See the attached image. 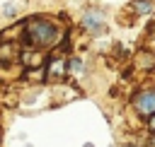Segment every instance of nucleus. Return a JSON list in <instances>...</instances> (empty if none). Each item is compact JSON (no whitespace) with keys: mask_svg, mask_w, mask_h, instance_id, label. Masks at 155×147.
<instances>
[{"mask_svg":"<svg viewBox=\"0 0 155 147\" xmlns=\"http://www.w3.org/2000/svg\"><path fill=\"white\" fill-rule=\"evenodd\" d=\"M82 24H85V29H90L94 34H102L104 31V19H102V14L97 10H87L82 14Z\"/></svg>","mask_w":155,"mask_h":147,"instance_id":"f03ea898","label":"nucleus"},{"mask_svg":"<svg viewBox=\"0 0 155 147\" xmlns=\"http://www.w3.org/2000/svg\"><path fill=\"white\" fill-rule=\"evenodd\" d=\"M85 147H94V145H85Z\"/></svg>","mask_w":155,"mask_h":147,"instance_id":"6e6552de","label":"nucleus"},{"mask_svg":"<svg viewBox=\"0 0 155 147\" xmlns=\"http://www.w3.org/2000/svg\"><path fill=\"white\" fill-rule=\"evenodd\" d=\"M27 36H29V41H31V43L48 46V43L58 36V31H56V27H53V24H48V22H31V24H29V29H27Z\"/></svg>","mask_w":155,"mask_h":147,"instance_id":"f257e3e1","label":"nucleus"},{"mask_svg":"<svg viewBox=\"0 0 155 147\" xmlns=\"http://www.w3.org/2000/svg\"><path fill=\"white\" fill-rule=\"evenodd\" d=\"M15 12H17V7H12V2H7V5H5V14H10V17H12Z\"/></svg>","mask_w":155,"mask_h":147,"instance_id":"39448f33","label":"nucleus"},{"mask_svg":"<svg viewBox=\"0 0 155 147\" xmlns=\"http://www.w3.org/2000/svg\"><path fill=\"white\" fill-rule=\"evenodd\" d=\"M70 70H73L75 75H80V72L85 70V65H82V60H80V58H73V60H70Z\"/></svg>","mask_w":155,"mask_h":147,"instance_id":"20e7f679","label":"nucleus"},{"mask_svg":"<svg viewBox=\"0 0 155 147\" xmlns=\"http://www.w3.org/2000/svg\"><path fill=\"white\" fill-rule=\"evenodd\" d=\"M136 108L140 113H155V89H148V92H140L136 96Z\"/></svg>","mask_w":155,"mask_h":147,"instance_id":"7ed1b4c3","label":"nucleus"},{"mask_svg":"<svg viewBox=\"0 0 155 147\" xmlns=\"http://www.w3.org/2000/svg\"><path fill=\"white\" fill-rule=\"evenodd\" d=\"M138 10H140V12H150V5H148V2H138Z\"/></svg>","mask_w":155,"mask_h":147,"instance_id":"423d86ee","label":"nucleus"},{"mask_svg":"<svg viewBox=\"0 0 155 147\" xmlns=\"http://www.w3.org/2000/svg\"><path fill=\"white\" fill-rule=\"evenodd\" d=\"M150 128H153V130H155V118H153V120H150Z\"/></svg>","mask_w":155,"mask_h":147,"instance_id":"0eeeda50","label":"nucleus"}]
</instances>
